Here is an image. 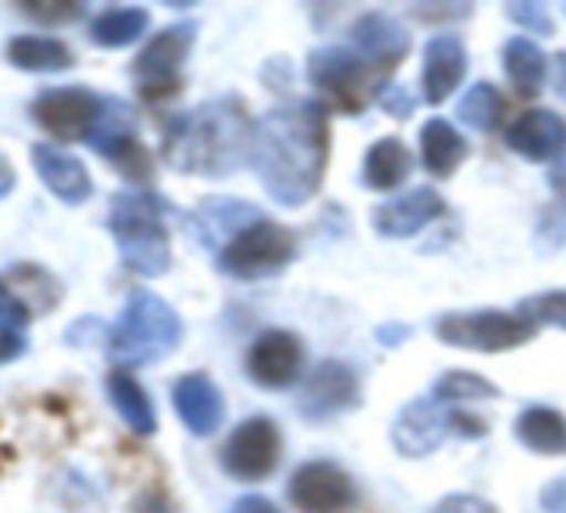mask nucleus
Here are the masks:
<instances>
[{
    "mask_svg": "<svg viewBox=\"0 0 566 513\" xmlns=\"http://www.w3.org/2000/svg\"><path fill=\"white\" fill-rule=\"evenodd\" d=\"M230 513H280V506L270 503L266 496H243V500L233 503Z\"/></svg>",
    "mask_w": 566,
    "mask_h": 513,
    "instance_id": "a19ab883",
    "label": "nucleus"
},
{
    "mask_svg": "<svg viewBox=\"0 0 566 513\" xmlns=\"http://www.w3.org/2000/svg\"><path fill=\"white\" fill-rule=\"evenodd\" d=\"M107 97L87 87H51L31 101L34 124L57 140H91L104 117Z\"/></svg>",
    "mask_w": 566,
    "mask_h": 513,
    "instance_id": "6e6552de",
    "label": "nucleus"
},
{
    "mask_svg": "<svg viewBox=\"0 0 566 513\" xmlns=\"http://www.w3.org/2000/svg\"><path fill=\"white\" fill-rule=\"evenodd\" d=\"M327 154L331 121L327 111L314 101L276 107L253 127V170L266 193L283 207H301L321 190Z\"/></svg>",
    "mask_w": 566,
    "mask_h": 513,
    "instance_id": "f257e3e1",
    "label": "nucleus"
},
{
    "mask_svg": "<svg viewBox=\"0 0 566 513\" xmlns=\"http://www.w3.org/2000/svg\"><path fill=\"white\" fill-rule=\"evenodd\" d=\"M380 104H384L387 114H394V117H410V114H413V97H410V91H403V87H387V91L380 94Z\"/></svg>",
    "mask_w": 566,
    "mask_h": 513,
    "instance_id": "4c0bfd02",
    "label": "nucleus"
},
{
    "mask_svg": "<svg viewBox=\"0 0 566 513\" xmlns=\"http://www.w3.org/2000/svg\"><path fill=\"white\" fill-rule=\"evenodd\" d=\"M287 496L301 513H350L357 490L337 463L311 460L291 477Z\"/></svg>",
    "mask_w": 566,
    "mask_h": 513,
    "instance_id": "ddd939ff",
    "label": "nucleus"
},
{
    "mask_svg": "<svg viewBox=\"0 0 566 513\" xmlns=\"http://www.w3.org/2000/svg\"><path fill=\"white\" fill-rule=\"evenodd\" d=\"M506 14H510L516 24H523V28H533V31H539V34H553L549 14H546L543 4H510Z\"/></svg>",
    "mask_w": 566,
    "mask_h": 513,
    "instance_id": "c9c22d12",
    "label": "nucleus"
},
{
    "mask_svg": "<svg viewBox=\"0 0 566 513\" xmlns=\"http://www.w3.org/2000/svg\"><path fill=\"white\" fill-rule=\"evenodd\" d=\"M21 11H24L31 21L44 24V28H51V24H67V21H74V18L84 14L81 4H21Z\"/></svg>",
    "mask_w": 566,
    "mask_h": 513,
    "instance_id": "f704fd0d",
    "label": "nucleus"
},
{
    "mask_svg": "<svg viewBox=\"0 0 566 513\" xmlns=\"http://www.w3.org/2000/svg\"><path fill=\"white\" fill-rule=\"evenodd\" d=\"M256 213L260 210L253 203L230 200V197H217V200L200 203L190 223H193V233H197L200 243H207V247H217L220 243V250H223L243 227H250V223L260 220Z\"/></svg>",
    "mask_w": 566,
    "mask_h": 513,
    "instance_id": "4be33fe9",
    "label": "nucleus"
},
{
    "mask_svg": "<svg viewBox=\"0 0 566 513\" xmlns=\"http://www.w3.org/2000/svg\"><path fill=\"white\" fill-rule=\"evenodd\" d=\"M253 150V130L243 107L230 97L180 114L164 137V160L180 174L227 177Z\"/></svg>",
    "mask_w": 566,
    "mask_h": 513,
    "instance_id": "f03ea898",
    "label": "nucleus"
},
{
    "mask_svg": "<svg viewBox=\"0 0 566 513\" xmlns=\"http://www.w3.org/2000/svg\"><path fill=\"white\" fill-rule=\"evenodd\" d=\"M31 311L24 297H18L4 281H0V337H24Z\"/></svg>",
    "mask_w": 566,
    "mask_h": 513,
    "instance_id": "473e14b6",
    "label": "nucleus"
},
{
    "mask_svg": "<svg viewBox=\"0 0 566 513\" xmlns=\"http://www.w3.org/2000/svg\"><path fill=\"white\" fill-rule=\"evenodd\" d=\"M420 154H423V167L433 177H450L470 154L467 140L447 124V121H427L420 130Z\"/></svg>",
    "mask_w": 566,
    "mask_h": 513,
    "instance_id": "a878e982",
    "label": "nucleus"
},
{
    "mask_svg": "<svg viewBox=\"0 0 566 513\" xmlns=\"http://www.w3.org/2000/svg\"><path fill=\"white\" fill-rule=\"evenodd\" d=\"M543 510L546 513H566V480H556L543 490Z\"/></svg>",
    "mask_w": 566,
    "mask_h": 513,
    "instance_id": "58836bf2",
    "label": "nucleus"
},
{
    "mask_svg": "<svg viewBox=\"0 0 566 513\" xmlns=\"http://www.w3.org/2000/svg\"><path fill=\"white\" fill-rule=\"evenodd\" d=\"M437 513H496V510L486 500L473 496V493H457V496L440 500Z\"/></svg>",
    "mask_w": 566,
    "mask_h": 513,
    "instance_id": "e433bc0d",
    "label": "nucleus"
},
{
    "mask_svg": "<svg viewBox=\"0 0 566 513\" xmlns=\"http://www.w3.org/2000/svg\"><path fill=\"white\" fill-rule=\"evenodd\" d=\"M140 513H170V510H167V503L150 500V503H144V506H140Z\"/></svg>",
    "mask_w": 566,
    "mask_h": 513,
    "instance_id": "a18cd8bd",
    "label": "nucleus"
},
{
    "mask_svg": "<svg viewBox=\"0 0 566 513\" xmlns=\"http://www.w3.org/2000/svg\"><path fill=\"white\" fill-rule=\"evenodd\" d=\"M516 314L526 317L533 327L549 324V327H563L566 331V291H549V294L526 297Z\"/></svg>",
    "mask_w": 566,
    "mask_h": 513,
    "instance_id": "2f4dec72",
    "label": "nucleus"
},
{
    "mask_svg": "<svg viewBox=\"0 0 566 513\" xmlns=\"http://www.w3.org/2000/svg\"><path fill=\"white\" fill-rule=\"evenodd\" d=\"M443 213V197L433 187H417L374 210V230L384 237H413Z\"/></svg>",
    "mask_w": 566,
    "mask_h": 513,
    "instance_id": "6ab92c4d",
    "label": "nucleus"
},
{
    "mask_svg": "<svg viewBox=\"0 0 566 513\" xmlns=\"http://www.w3.org/2000/svg\"><path fill=\"white\" fill-rule=\"evenodd\" d=\"M8 61L28 74H61L74 67V51L48 34H18L8 44Z\"/></svg>",
    "mask_w": 566,
    "mask_h": 513,
    "instance_id": "5701e85b",
    "label": "nucleus"
},
{
    "mask_svg": "<svg viewBox=\"0 0 566 513\" xmlns=\"http://www.w3.org/2000/svg\"><path fill=\"white\" fill-rule=\"evenodd\" d=\"M460 121L473 130H490L496 127V121L503 117V97L493 84H476L463 94L460 107H457Z\"/></svg>",
    "mask_w": 566,
    "mask_h": 513,
    "instance_id": "7c9ffc66",
    "label": "nucleus"
},
{
    "mask_svg": "<svg viewBox=\"0 0 566 513\" xmlns=\"http://www.w3.org/2000/svg\"><path fill=\"white\" fill-rule=\"evenodd\" d=\"M107 397H111L114 410L124 417V423H127L137 437H150V433L157 430L154 404H150L147 390L137 384L134 374H127V370L107 374Z\"/></svg>",
    "mask_w": 566,
    "mask_h": 513,
    "instance_id": "b1692460",
    "label": "nucleus"
},
{
    "mask_svg": "<svg viewBox=\"0 0 566 513\" xmlns=\"http://www.w3.org/2000/svg\"><path fill=\"white\" fill-rule=\"evenodd\" d=\"M536 240H539L546 250L566 247V197H559L556 203H549V207L539 213V223H536Z\"/></svg>",
    "mask_w": 566,
    "mask_h": 513,
    "instance_id": "72a5a7b5",
    "label": "nucleus"
},
{
    "mask_svg": "<svg viewBox=\"0 0 566 513\" xmlns=\"http://www.w3.org/2000/svg\"><path fill=\"white\" fill-rule=\"evenodd\" d=\"M350 44L377 74H387L407 57L410 34L387 14H364L350 31Z\"/></svg>",
    "mask_w": 566,
    "mask_h": 513,
    "instance_id": "f3484780",
    "label": "nucleus"
},
{
    "mask_svg": "<svg viewBox=\"0 0 566 513\" xmlns=\"http://www.w3.org/2000/svg\"><path fill=\"white\" fill-rule=\"evenodd\" d=\"M516 437L533 453H566V417L553 407H526L516 417Z\"/></svg>",
    "mask_w": 566,
    "mask_h": 513,
    "instance_id": "393cba45",
    "label": "nucleus"
},
{
    "mask_svg": "<svg viewBox=\"0 0 566 513\" xmlns=\"http://www.w3.org/2000/svg\"><path fill=\"white\" fill-rule=\"evenodd\" d=\"M506 147L526 160H556L566 154V121L553 111H526L510 124Z\"/></svg>",
    "mask_w": 566,
    "mask_h": 513,
    "instance_id": "a211bd4d",
    "label": "nucleus"
},
{
    "mask_svg": "<svg viewBox=\"0 0 566 513\" xmlns=\"http://www.w3.org/2000/svg\"><path fill=\"white\" fill-rule=\"evenodd\" d=\"M297 253V237L283 223L273 220H256L243 227L217 256V268L227 278L237 281H260L270 274H280L294 261Z\"/></svg>",
    "mask_w": 566,
    "mask_h": 513,
    "instance_id": "39448f33",
    "label": "nucleus"
},
{
    "mask_svg": "<svg viewBox=\"0 0 566 513\" xmlns=\"http://www.w3.org/2000/svg\"><path fill=\"white\" fill-rule=\"evenodd\" d=\"M433 334L460 350H480V354H500L523 347L536 337V327L506 311H463V314H443L433 327Z\"/></svg>",
    "mask_w": 566,
    "mask_h": 513,
    "instance_id": "423d86ee",
    "label": "nucleus"
},
{
    "mask_svg": "<svg viewBox=\"0 0 566 513\" xmlns=\"http://www.w3.org/2000/svg\"><path fill=\"white\" fill-rule=\"evenodd\" d=\"M280 450L283 443L276 423L266 417H250L227 437L220 463L237 480H263L276 470Z\"/></svg>",
    "mask_w": 566,
    "mask_h": 513,
    "instance_id": "f8f14e48",
    "label": "nucleus"
},
{
    "mask_svg": "<svg viewBox=\"0 0 566 513\" xmlns=\"http://www.w3.org/2000/svg\"><path fill=\"white\" fill-rule=\"evenodd\" d=\"M174 407L184 427L197 437H210L223 420V397L207 374H187L174 387Z\"/></svg>",
    "mask_w": 566,
    "mask_h": 513,
    "instance_id": "aec40b11",
    "label": "nucleus"
},
{
    "mask_svg": "<svg viewBox=\"0 0 566 513\" xmlns=\"http://www.w3.org/2000/svg\"><path fill=\"white\" fill-rule=\"evenodd\" d=\"M357 404V377L347 364L340 360H327L321 364L301 390V413L311 420H324L334 413H344L347 407Z\"/></svg>",
    "mask_w": 566,
    "mask_h": 513,
    "instance_id": "2eb2a0df",
    "label": "nucleus"
},
{
    "mask_svg": "<svg viewBox=\"0 0 566 513\" xmlns=\"http://www.w3.org/2000/svg\"><path fill=\"white\" fill-rule=\"evenodd\" d=\"M483 397H496V387L470 370H450L437 380L433 387V400L443 404V407H463L470 400H483Z\"/></svg>",
    "mask_w": 566,
    "mask_h": 513,
    "instance_id": "c756f323",
    "label": "nucleus"
},
{
    "mask_svg": "<svg viewBox=\"0 0 566 513\" xmlns=\"http://www.w3.org/2000/svg\"><path fill=\"white\" fill-rule=\"evenodd\" d=\"M503 67H506L513 87L523 97H533V94L543 91V81H546V54L533 41H526V38L506 41V48H503Z\"/></svg>",
    "mask_w": 566,
    "mask_h": 513,
    "instance_id": "cd10ccee",
    "label": "nucleus"
},
{
    "mask_svg": "<svg viewBox=\"0 0 566 513\" xmlns=\"http://www.w3.org/2000/svg\"><path fill=\"white\" fill-rule=\"evenodd\" d=\"M193 24H170L140 51V57L134 61V74L147 101H164L180 91V71L193 48Z\"/></svg>",
    "mask_w": 566,
    "mask_h": 513,
    "instance_id": "1a4fd4ad",
    "label": "nucleus"
},
{
    "mask_svg": "<svg viewBox=\"0 0 566 513\" xmlns=\"http://www.w3.org/2000/svg\"><path fill=\"white\" fill-rule=\"evenodd\" d=\"M150 28V14L144 8H111L91 21V41L101 48H127Z\"/></svg>",
    "mask_w": 566,
    "mask_h": 513,
    "instance_id": "c85d7f7f",
    "label": "nucleus"
},
{
    "mask_svg": "<svg viewBox=\"0 0 566 513\" xmlns=\"http://www.w3.org/2000/svg\"><path fill=\"white\" fill-rule=\"evenodd\" d=\"M467 74V51L453 34H440L427 44L423 54V97L443 104Z\"/></svg>",
    "mask_w": 566,
    "mask_h": 513,
    "instance_id": "412c9836",
    "label": "nucleus"
},
{
    "mask_svg": "<svg viewBox=\"0 0 566 513\" xmlns=\"http://www.w3.org/2000/svg\"><path fill=\"white\" fill-rule=\"evenodd\" d=\"M24 347H28V341H24V337H0V364H8V360L21 357V354H24Z\"/></svg>",
    "mask_w": 566,
    "mask_h": 513,
    "instance_id": "79ce46f5",
    "label": "nucleus"
},
{
    "mask_svg": "<svg viewBox=\"0 0 566 513\" xmlns=\"http://www.w3.org/2000/svg\"><path fill=\"white\" fill-rule=\"evenodd\" d=\"M247 374L266 390L294 387L304 374V344L291 331H266L250 344Z\"/></svg>",
    "mask_w": 566,
    "mask_h": 513,
    "instance_id": "4468645a",
    "label": "nucleus"
},
{
    "mask_svg": "<svg viewBox=\"0 0 566 513\" xmlns=\"http://www.w3.org/2000/svg\"><path fill=\"white\" fill-rule=\"evenodd\" d=\"M14 187H18V170H14L11 157H8L4 150H0V200L11 197Z\"/></svg>",
    "mask_w": 566,
    "mask_h": 513,
    "instance_id": "ea45409f",
    "label": "nucleus"
},
{
    "mask_svg": "<svg viewBox=\"0 0 566 513\" xmlns=\"http://www.w3.org/2000/svg\"><path fill=\"white\" fill-rule=\"evenodd\" d=\"M413 170L410 150L397 140V137H384L367 150L364 160V184L370 190H394L400 187Z\"/></svg>",
    "mask_w": 566,
    "mask_h": 513,
    "instance_id": "bb28decb",
    "label": "nucleus"
},
{
    "mask_svg": "<svg viewBox=\"0 0 566 513\" xmlns=\"http://www.w3.org/2000/svg\"><path fill=\"white\" fill-rule=\"evenodd\" d=\"M556 94L566 101V54H556Z\"/></svg>",
    "mask_w": 566,
    "mask_h": 513,
    "instance_id": "37998d69",
    "label": "nucleus"
},
{
    "mask_svg": "<svg viewBox=\"0 0 566 513\" xmlns=\"http://www.w3.org/2000/svg\"><path fill=\"white\" fill-rule=\"evenodd\" d=\"M549 184L566 197V160H559L556 167H553V174H549Z\"/></svg>",
    "mask_w": 566,
    "mask_h": 513,
    "instance_id": "c03bdc74",
    "label": "nucleus"
},
{
    "mask_svg": "<svg viewBox=\"0 0 566 513\" xmlns=\"http://www.w3.org/2000/svg\"><path fill=\"white\" fill-rule=\"evenodd\" d=\"M450 430H460L467 437H480L486 427L476 417H467L453 407H443L437 400H413L400 410L394 423V447L403 457H427L433 453Z\"/></svg>",
    "mask_w": 566,
    "mask_h": 513,
    "instance_id": "0eeeda50",
    "label": "nucleus"
},
{
    "mask_svg": "<svg viewBox=\"0 0 566 513\" xmlns=\"http://www.w3.org/2000/svg\"><path fill=\"white\" fill-rule=\"evenodd\" d=\"M311 81L324 97H331L340 111H364V101L370 94V77L377 74L354 48H324L311 54Z\"/></svg>",
    "mask_w": 566,
    "mask_h": 513,
    "instance_id": "9b49d317",
    "label": "nucleus"
},
{
    "mask_svg": "<svg viewBox=\"0 0 566 513\" xmlns=\"http://www.w3.org/2000/svg\"><path fill=\"white\" fill-rule=\"evenodd\" d=\"M31 160H34V170H38V177L44 180V187H48L57 200H64V203H71V207H81L84 200H91L94 180H91L84 160H77L74 154H67V150L57 147V144H34Z\"/></svg>",
    "mask_w": 566,
    "mask_h": 513,
    "instance_id": "dca6fc26",
    "label": "nucleus"
},
{
    "mask_svg": "<svg viewBox=\"0 0 566 513\" xmlns=\"http://www.w3.org/2000/svg\"><path fill=\"white\" fill-rule=\"evenodd\" d=\"M180 317L167 301L150 291H134L111 331V357L120 370L147 367L164 360L180 344Z\"/></svg>",
    "mask_w": 566,
    "mask_h": 513,
    "instance_id": "20e7f679",
    "label": "nucleus"
},
{
    "mask_svg": "<svg viewBox=\"0 0 566 513\" xmlns=\"http://www.w3.org/2000/svg\"><path fill=\"white\" fill-rule=\"evenodd\" d=\"M97 154H104L127 180L134 184H147L154 177V164L150 154L144 150V144L137 140V121L134 111L124 101H111L104 107V117L97 124V130L87 140Z\"/></svg>",
    "mask_w": 566,
    "mask_h": 513,
    "instance_id": "9d476101",
    "label": "nucleus"
},
{
    "mask_svg": "<svg viewBox=\"0 0 566 513\" xmlns=\"http://www.w3.org/2000/svg\"><path fill=\"white\" fill-rule=\"evenodd\" d=\"M111 233L124 264L140 278H164L170 271V233L164 203L150 190H124L111 200Z\"/></svg>",
    "mask_w": 566,
    "mask_h": 513,
    "instance_id": "7ed1b4c3",
    "label": "nucleus"
}]
</instances>
